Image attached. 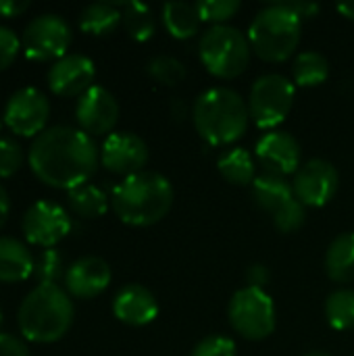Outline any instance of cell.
<instances>
[{"label": "cell", "instance_id": "3957f363", "mask_svg": "<svg viewBox=\"0 0 354 356\" xmlns=\"http://www.w3.org/2000/svg\"><path fill=\"white\" fill-rule=\"evenodd\" d=\"M192 123L211 146H230L248 129V102L232 88H209L194 100Z\"/></svg>", "mask_w": 354, "mask_h": 356}, {"label": "cell", "instance_id": "ab89813d", "mask_svg": "<svg viewBox=\"0 0 354 356\" xmlns=\"http://www.w3.org/2000/svg\"><path fill=\"white\" fill-rule=\"evenodd\" d=\"M8 213H10V198H8L6 190L0 186V229L4 227V223L8 219Z\"/></svg>", "mask_w": 354, "mask_h": 356}, {"label": "cell", "instance_id": "44dd1931", "mask_svg": "<svg viewBox=\"0 0 354 356\" xmlns=\"http://www.w3.org/2000/svg\"><path fill=\"white\" fill-rule=\"evenodd\" d=\"M325 273L336 284L354 282V232L332 240L325 250Z\"/></svg>", "mask_w": 354, "mask_h": 356}, {"label": "cell", "instance_id": "6da1fadb", "mask_svg": "<svg viewBox=\"0 0 354 356\" xmlns=\"http://www.w3.org/2000/svg\"><path fill=\"white\" fill-rule=\"evenodd\" d=\"M27 161L42 184L69 192L96 173L100 150L79 127L54 125L33 138Z\"/></svg>", "mask_w": 354, "mask_h": 356}, {"label": "cell", "instance_id": "e0dca14e", "mask_svg": "<svg viewBox=\"0 0 354 356\" xmlns=\"http://www.w3.org/2000/svg\"><path fill=\"white\" fill-rule=\"evenodd\" d=\"M96 77L94 60L86 54H65L63 58L54 60L48 69V88L56 96H83L92 86Z\"/></svg>", "mask_w": 354, "mask_h": 356}, {"label": "cell", "instance_id": "5bb4252c", "mask_svg": "<svg viewBox=\"0 0 354 356\" xmlns=\"http://www.w3.org/2000/svg\"><path fill=\"white\" fill-rule=\"evenodd\" d=\"M255 159L265 173L286 177V175H294L300 169L303 148L292 134L282 129H271L259 138L255 146Z\"/></svg>", "mask_w": 354, "mask_h": 356}, {"label": "cell", "instance_id": "2e32d148", "mask_svg": "<svg viewBox=\"0 0 354 356\" xmlns=\"http://www.w3.org/2000/svg\"><path fill=\"white\" fill-rule=\"evenodd\" d=\"M79 129L88 136H111L119 121V102L102 86H92L75 106Z\"/></svg>", "mask_w": 354, "mask_h": 356}, {"label": "cell", "instance_id": "4dcf8cb0", "mask_svg": "<svg viewBox=\"0 0 354 356\" xmlns=\"http://www.w3.org/2000/svg\"><path fill=\"white\" fill-rule=\"evenodd\" d=\"M196 6L202 23L213 25H225V21H230L240 10L238 0H200L196 2Z\"/></svg>", "mask_w": 354, "mask_h": 356}, {"label": "cell", "instance_id": "1f68e13d", "mask_svg": "<svg viewBox=\"0 0 354 356\" xmlns=\"http://www.w3.org/2000/svg\"><path fill=\"white\" fill-rule=\"evenodd\" d=\"M23 148L13 138L0 136V177H10L23 167Z\"/></svg>", "mask_w": 354, "mask_h": 356}, {"label": "cell", "instance_id": "f1b7e54d", "mask_svg": "<svg viewBox=\"0 0 354 356\" xmlns=\"http://www.w3.org/2000/svg\"><path fill=\"white\" fill-rule=\"evenodd\" d=\"M148 75L159 81L161 86H177L179 81L186 79V65L175 58V56H169V54H159V56H152L148 60V67H146Z\"/></svg>", "mask_w": 354, "mask_h": 356}, {"label": "cell", "instance_id": "d6a6232c", "mask_svg": "<svg viewBox=\"0 0 354 356\" xmlns=\"http://www.w3.org/2000/svg\"><path fill=\"white\" fill-rule=\"evenodd\" d=\"M190 356H238L236 342L225 336H209L200 340Z\"/></svg>", "mask_w": 354, "mask_h": 356}, {"label": "cell", "instance_id": "7a4b0ae2", "mask_svg": "<svg viewBox=\"0 0 354 356\" xmlns=\"http://www.w3.org/2000/svg\"><path fill=\"white\" fill-rule=\"evenodd\" d=\"M173 186L156 171H140L123 177L113 188L111 207L117 217L134 227H148L159 223L173 207Z\"/></svg>", "mask_w": 354, "mask_h": 356}, {"label": "cell", "instance_id": "5b68a950", "mask_svg": "<svg viewBox=\"0 0 354 356\" xmlns=\"http://www.w3.org/2000/svg\"><path fill=\"white\" fill-rule=\"evenodd\" d=\"M300 35L303 21L284 2H271L261 8L248 29L255 54L269 63H282L292 56L300 44Z\"/></svg>", "mask_w": 354, "mask_h": 356}, {"label": "cell", "instance_id": "83f0119b", "mask_svg": "<svg viewBox=\"0 0 354 356\" xmlns=\"http://www.w3.org/2000/svg\"><path fill=\"white\" fill-rule=\"evenodd\" d=\"M325 319L332 330L346 332L354 327V290L340 288L325 300Z\"/></svg>", "mask_w": 354, "mask_h": 356}, {"label": "cell", "instance_id": "60d3db41", "mask_svg": "<svg viewBox=\"0 0 354 356\" xmlns=\"http://www.w3.org/2000/svg\"><path fill=\"white\" fill-rule=\"evenodd\" d=\"M338 13H340L342 17L354 21V0H351V2H340V4H338Z\"/></svg>", "mask_w": 354, "mask_h": 356}, {"label": "cell", "instance_id": "4fadbf2b", "mask_svg": "<svg viewBox=\"0 0 354 356\" xmlns=\"http://www.w3.org/2000/svg\"><path fill=\"white\" fill-rule=\"evenodd\" d=\"M50 115V104L44 92L38 88L17 90L4 106V123L13 134L31 138L44 131V125Z\"/></svg>", "mask_w": 354, "mask_h": 356}, {"label": "cell", "instance_id": "30bf717a", "mask_svg": "<svg viewBox=\"0 0 354 356\" xmlns=\"http://www.w3.org/2000/svg\"><path fill=\"white\" fill-rule=\"evenodd\" d=\"M71 44L69 23L52 13L33 17L21 38V48L31 60H58Z\"/></svg>", "mask_w": 354, "mask_h": 356}, {"label": "cell", "instance_id": "7402d4cb", "mask_svg": "<svg viewBox=\"0 0 354 356\" xmlns=\"http://www.w3.org/2000/svg\"><path fill=\"white\" fill-rule=\"evenodd\" d=\"M161 19L165 29L175 40L194 38L202 23L196 2H167L161 8Z\"/></svg>", "mask_w": 354, "mask_h": 356}, {"label": "cell", "instance_id": "d4e9b609", "mask_svg": "<svg viewBox=\"0 0 354 356\" xmlns=\"http://www.w3.org/2000/svg\"><path fill=\"white\" fill-rule=\"evenodd\" d=\"M292 75H294V83L300 88L321 86L330 77V60L317 50L300 52L292 65Z\"/></svg>", "mask_w": 354, "mask_h": 356}, {"label": "cell", "instance_id": "cb8c5ba5", "mask_svg": "<svg viewBox=\"0 0 354 356\" xmlns=\"http://www.w3.org/2000/svg\"><path fill=\"white\" fill-rule=\"evenodd\" d=\"M217 169L221 177L234 186H252L257 179V159L246 148L225 150L217 161Z\"/></svg>", "mask_w": 354, "mask_h": 356}, {"label": "cell", "instance_id": "9c48e42d", "mask_svg": "<svg viewBox=\"0 0 354 356\" xmlns=\"http://www.w3.org/2000/svg\"><path fill=\"white\" fill-rule=\"evenodd\" d=\"M296 100V86L282 73H265L261 75L252 88L248 98L250 119L261 129H275L290 115Z\"/></svg>", "mask_w": 354, "mask_h": 356}, {"label": "cell", "instance_id": "8fae6325", "mask_svg": "<svg viewBox=\"0 0 354 356\" xmlns=\"http://www.w3.org/2000/svg\"><path fill=\"white\" fill-rule=\"evenodd\" d=\"M338 186H340L338 169L325 159H311L303 163L292 179L294 196L305 207H315V209L330 204L338 194Z\"/></svg>", "mask_w": 354, "mask_h": 356}, {"label": "cell", "instance_id": "8d00e7d4", "mask_svg": "<svg viewBox=\"0 0 354 356\" xmlns=\"http://www.w3.org/2000/svg\"><path fill=\"white\" fill-rule=\"evenodd\" d=\"M300 21L303 19H311V17H315L319 10H321V6L317 4V2H305V0H294V2H284Z\"/></svg>", "mask_w": 354, "mask_h": 356}, {"label": "cell", "instance_id": "8992f818", "mask_svg": "<svg viewBox=\"0 0 354 356\" xmlns=\"http://www.w3.org/2000/svg\"><path fill=\"white\" fill-rule=\"evenodd\" d=\"M198 54L207 71L219 79H234L242 75L252 56L248 33L234 25H211L198 44Z\"/></svg>", "mask_w": 354, "mask_h": 356}, {"label": "cell", "instance_id": "b9f144b4", "mask_svg": "<svg viewBox=\"0 0 354 356\" xmlns=\"http://www.w3.org/2000/svg\"><path fill=\"white\" fill-rule=\"evenodd\" d=\"M305 356H332L330 353H325V350H311V353H307Z\"/></svg>", "mask_w": 354, "mask_h": 356}, {"label": "cell", "instance_id": "277c9868", "mask_svg": "<svg viewBox=\"0 0 354 356\" xmlns=\"http://www.w3.org/2000/svg\"><path fill=\"white\" fill-rule=\"evenodd\" d=\"M73 302L56 284H38L21 302L17 323L29 342L50 344L61 340L73 323Z\"/></svg>", "mask_w": 354, "mask_h": 356}, {"label": "cell", "instance_id": "74e56055", "mask_svg": "<svg viewBox=\"0 0 354 356\" xmlns=\"http://www.w3.org/2000/svg\"><path fill=\"white\" fill-rule=\"evenodd\" d=\"M29 8L27 0H0V17H19Z\"/></svg>", "mask_w": 354, "mask_h": 356}, {"label": "cell", "instance_id": "4316f807", "mask_svg": "<svg viewBox=\"0 0 354 356\" xmlns=\"http://www.w3.org/2000/svg\"><path fill=\"white\" fill-rule=\"evenodd\" d=\"M123 25L129 38L136 42H148L156 33V17L154 10L144 2H121Z\"/></svg>", "mask_w": 354, "mask_h": 356}, {"label": "cell", "instance_id": "836d02e7", "mask_svg": "<svg viewBox=\"0 0 354 356\" xmlns=\"http://www.w3.org/2000/svg\"><path fill=\"white\" fill-rule=\"evenodd\" d=\"M19 50H21V40L17 38V33L4 25H0V71H4L6 67L13 65Z\"/></svg>", "mask_w": 354, "mask_h": 356}, {"label": "cell", "instance_id": "52a82bcc", "mask_svg": "<svg viewBox=\"0 0 354 356\" xmlns=\"http://www.w3.org/2000/svg\"><path fill=\"white\" fill-rule=\"evenodd\" d=\"M252 198L261 211L271 215L273 225L282 234H292L307 221V207L294 196L292 184L286 177L263 171L252 181Z\"/></svg>", "mask_w": 354, "mask_h": 356}, {"label": "cell", "instance_id": "f35d334b", "mask_svg": "<svg viewBox=\"0 0 354 356\" xmlns=\"http://www.w3.org/2000/svg\"><path fill=\"white\" fill-rule=\"evenodd\" d=\"M169 113L175 121H186L188 117H192V111L186 106V102L182 98H173L169 102Z\"/></svg>", "mask_w": 354, "mask_h": 356}, {"label": "cell", "instance_id": "ba28073f", "mask_svg": "<svg viewBox=\"0 0 354 356\" xmlns=\"http://www.w3.org/2000/svg\"><path fill=\"white\" fill-rule=\"evenodd\" d=\"M230 325L246 340L259 342L269 338L275 332L277 315L271 296L259 288H242L238 290L227 307Z\"/></svg>", "mask_w": 354, "mask_h": 356}, {"label": "cell", "instance_id": "9a60e30c", "mask_svg": "<svg viewBox=\"0 0 354 356\" xmlns=\"http://www.w3.org/2000/svg\"><path fill=\"white\" fill-rule=\"evenodd\" d=\"M100 161L111 173L129 177L144 171L148 163V146L131 131H113L102 142Z\"/></svg>", "mask_w": 354, "mask_h": 356}, {"label": "cell", "instance_id": "f546056e", "mask_svg": "<svg viewBox=\"0 0 354 356\" xmlns=\"http://www.w3.org/2000/svg\"><path fill=\"white\" fill-rule=\"evenodd\" d=\"M63 275V254L56 248H44L35 257L33 277L38 284H56Z\"/></svg>", "mask_w": 354, "mask_h": 356}, {"label": "cell", "instance_id": "7c38bea8", "mask_svg": "<svg viewBox=\"0 0 354 356\" xmlns=\"http://www.w3.org/2000/svg\"><path fill=\"white\" fill-rule=\"evenodd\" d=\"M21 227L29 244L54 248V244L71 232V217L61 204L52 200H38L25 211Z\"/></svg>", "mask_w": 354, "mask_h": 356}, {"label": "cell", "instance_id": "7bdbcfd3", "mask_svg": "<svg viewBox=\"0 0 354 356\" xmlns=\"http://www.w3.org/2000/svg\"><path fill=\"white\" fill-rule=\"evenodd\" d=\"M0 323H2V309H0Z\"/></svg>", "mask_w": 354, "mask_h": 356}, {"label": "cell", "instance_id": "603a6c76", "mask_svg": "<svg viewBox=\"0 0 354 356\" xmlns=\"http://www.w3.org/2000/svg\"><path fill=\"white\" fill-rule=\"evenodd\" d=\"M119 23H123L121 2H94L79 15V27L90 35H108L119 27Z\"/></svg>", "mask_w": 354, "mask_h": 356}, {"label": "cell", "instance_id": "d6986e66", "mask_svg": "<svg viewBox=\"0 0 354 356\" xmlns=\"http://www.w3.org/2000/svg\"><path fill=\"white\" fill-rule=\"evenodd\" d=\"M113 313L121 323L131 325V327H142L156 319L159 302L146 286L127 284L115 294Z\"/></svg>", "mask_w": 354, "mask_h": 356}, {"label": "cell", "instance_id": "d590c367", "mask_svg": "<svg viewBox=\"0 0 354 356\" xmlns=\"http://www.w3.org/2000/svg\"><path fill=\"white\" fill-rule=\"evenodd\" d=\"M271 280V273L265 265L261 263H255L246 269V282L250 288H259V290H265V286L269 284Z\"/></svg>", "mask_w": 354, "mask_h": 356}, {"label": "cell", "instance_id": "e575fe53", "mask_svg": "<svg viewBox=\"0 0 354 356\" xmlns=\"http://www.w3.org/2000/svg\"><path fill=\"white\" fill-rule=\"evenodd\" d=\"M0 356H29V348L15 334H0Z\"/></svg>", "mask_w": 354, "mask_h": 356}, {"label": "cell", "instance_id": "ffe728a7", "mask_svg": "<svg viewBox=\"0 0 354 356\" xmlns=\"http://www.w3.org/2000/svg\"><path fill=\"white\" fill-rule=\"evenodd\" d=\"M35 259L29 248L8 236H0V282L2 284H19L33 275Z\"/></svg>", "mask_w": 354, "mask_h": 356}, {"label": "cell", "instance_id": "484cf974", "mask_svg": "<svg viewBox=\"0 0 354 356\" xmlns=\"http://www.w3.org/2000/svg\"><path fill=\"white\" fill-rule=\"evenodd\" d=\"M67 202L71 211L83 219H98L108 211V196L94 184H83L75 190H69Z\"/></svg>", "mask_w": 354, "mask_h": 356}, {"label": "cell", "instance_id": "ac0fdd59", "mask_svg": "<svg viewBox=\"0 0 354 356\" xmlns=\"http://www.w3.org/2000/svg\"><path fill=\"white\" fill-rule=\"evenodd\" d=\"M111 267L100 257H81L65 273L67 292L75 298L88 300L102 294L111 284Z\"/></svg>", "mask_w": 354, "mask_h": 356}]
</instances>
